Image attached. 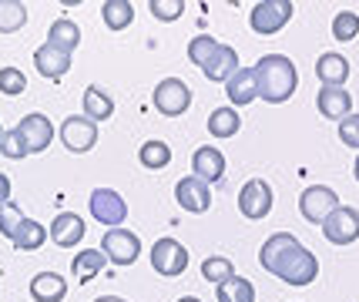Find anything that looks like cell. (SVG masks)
<instances>
[{
  "label": "cell",
  "mask_w": 359,
  "mask_h": 302,
  "mask_svg": "<svg viewBox=\"0 0 359 302\" xmlns=\"http://www.w3.org/2000/svg\"><path fill=\"white\" fill-rule=\"evenodd\" d=\"M47 44L57 50H67V54H74L81 44V27L71 20V17H57L54 24H50V31H47Z\"/></svg>",
  "instance_id": "obj_23"
},
{
  "label": "cell",
  "mask_w": 359,
  "mask_h": 302,
  "mask_svg": "<svg viewBox=\"0 0 359 302\" xmlns=\"http://www.w3.org/2000/svg\"><path fill=\"white\" fill-rule=\"evenodd\" d=\"M138 161L144 165V168H151V172L168 168V161H172V148H168L165 142H158V138H151V142H144L138 148Z\"/></svg>",
  "instance_id": "obj_31"
},
{
  "label": "cell",
  "mask_w": 359,
  "mask_h": 302,
  "mask_svg": "<svg viewBox=\"0 0 359 302\" xmlns=\"http://www.w3.org/2000/svg\"><path fill=\"white\" fill-rule=\"evenodd\" d=\"M235 275L232 269V259H225V255H208L202 262V279L205 282H215V286H222V282H229Z\"/></svg>",
  "instance_id": "obj_33"
},
{
  "label": "cell",
  "mask_w": 359,
  "mask_h": 302,
  "mask_svg": "<svg viewBox=\"0 0 359 302\" xmlns=\"http://www.w3.org/2000/svg\"><path fill=\"white\" fill-rule=\"evenodd\" d=\"M67 296V282L57 272H37L31 279V299L34 302H61Z\"/></svg>",
  "instance_id": "obj_21"
},
{
  "label": "cell",
  "mask_w": 359,
  "mask_h": 302,
  "mask_svg": "<svg viewBox=\"0 0 359 302\" xmlns=\"http://www.w3.org/2000/svg\"><path fill=\"white\" fill-rule=\"evenodd\" d=\"M299 245H302V242H299L292 232H276V235H269V239L262 242V249H259V262H262V269L276 275L279 266L296 252Z\"/></svg>",
  "instance_id": "obj_14"
},
{
  "label": "cell",
  "mask_w": 359,
  "mask_h": 302,
  "mask_svg": "<svg viewBox=\"0 0 359 302\" xmlns=\"http://www.w3.org/2000/svg\"><path fill=\"white\" fill-rule=\"evenodd\" d=\"M61 142L71 155H84V151H91L97 144V125L91 118H84V114H71V118H64L61 125Z\"/></svg>",
  "instance_id": "obj_10"
},
{
  "label": "cell",
  "mask_w": 359,
  "mask_h": 302,
  "mask_svg": "<svg viewBox=\"0 0 359 302\" xmlns=\"http://www.w3.org/2000/svg\"><path fill=\"white\" fill-rule=\"evenodd\" d=\"M356 34H359V14L339 11V14L332 17V37L336 41H356Z\"/></svg>",
  "instance_id": "obj_34"
},
{
  "label": "cell",
  "mask_w": 359,
  "mask_h": 302,
  "mask_svg": "<svg viewBox=\"0 0 359 302\" xmlns=\"http://www.w3.org/2000/svg\"><path fill=\"white\" fill-rule=\"evenodd\" d=\"M94 302H128V299H121V296H101V299H94Z\"/></svg>",
  "instance_id": "obj_41"
},
{
  "label": "cell",
  "mask_w": 359,
  "mask_h": 302,
  "mask_svg": "<svg viewBox=\"0 0 359 302\" xmlns=\"http://www.w3.org/2000/svg\"><path fill=\"white\" fill-rule=\"evenodd\" d=\"M175 202L185 208V212H191V215H205L212 208V188L205 185L202 178L185 175L175 185Z\"/></svg>",
  "instance_id": "obj_12"
},
{
  "label": "cell",
  "mask_w": 359,
  "mask_h": 302,
  "mask_svg": "<svg viewBox=\"0 0 359 302\" xmlns=\"http://www.w3.org/2000/svg\"><path fill=\"white\" fill-rule=\"evenodd\" d=\"M27 91V78L20 67H0V95L7 97H17Z\"/></svg>",
  "instance_id": "obj_35"
},
{
  "label": "cell",
  "mask_w": 359,
  "mask_h": 302,
  "mask_svg": "<svg viewBox=\"0 0 359 302\" xmlns=\"http://www.w3.org/2000/svg\"><path fill=\"white\" fill-rule=\"evenodd\" d=\"M34 67H37L41 78L57 81L71 71V54H67V50L50 48V44H41V48L34 50Z\"/></svg>",
  "instance_id": "obj_18"
},
{
  "label": "cell",
  "mask_w": 359,
  "mask_h": 302,
  "mask_svg": "<svg viewBox=\"0 0 359 302\" xmlns=\"http://www.w3.org/2000/svg\"><path fill=\"white\" fill-rule=\"evenodd\" d=\"M47 232H50V242L54 245H61V249H74V245H81V239H84V219H81L78 212H61L54 222L47 225Z\"/></svg>",
  "instance_id": "obj_16"
},
{
  "label": "cell",
  "mask_w": 359,
  "mask_h": 302,
  "mask_svg": "<svg viewBox=\"0 0 359 302\" xmlns=\"http://www.w3.org/2000/svg\"><path fill=\"white\" fill-rule=\"evenodd\" d=\"M339 142L346 148H359V114H349L346 121H339Z\"/></svg>",
  "instance_id": "obj_39"
},
{
  "label": "cell",
  "mask_w": 359,
  "mask_h": 302,
  "mask_svg": "<svg viewBox=\"0 0 359 302\" xmlns=\"http://www.w3.org/2000/svg\"><path fill=\"white\" fill-rule=\"evenodd\" d=\"M88 208H91L94 222L108 225V228H121L128 219V202L114 188H94Z\"/></svg>",
  "instance_id": "obj_7"
},
{
  "label": "cell",
  "mask_w": 359,
  "mask_h": 302,
  "mask_svg": "<svg viewBox=\"0 0 359 302\" xmlns=\"http://www.w3.org/2000/svg\"><path fill=\"white\" fill-rule=\"evenodd\" d=\"M17 131H20V138H24V144H27V151H31V155L47 151L50 142H54V125H50V118L41 114V111L27 114V118L17 125Z\"/></svg>",
  "instance_id": "obj_13"
},
{
  "label": "cell",
  "mask_w": 359,
  "mask_h": 302,
  "mask_svg": "<svg viewBox=\"0 0 359 302\" xmlns=\"http://www.w3.org/2000/svg\"><path fill=\"white\" fill-rule=\"evenodd\" d=\"M151 101H155L158 114H165V118H182V114L191 108V88H188L182 78H165V81H158Z\"/></svg>",
  "instance_id": "obj_3"
},
{
  "label": "cell",
  "mask_w": 359,
  "mask_h": 302,
  "mask_svg": "<svg viewBox=\"0 0 359 302\" xmlns=\"http://www.w3.org/2000/svg\"><path fill=\"white\" fill-rule=\"evenodd\" d=\"M104 266H108V255L101 252V249H84V252L74 255V262H71V275H74L78 282H91Z\"/></svg>",
  "instance_id": "obj_24"
},
{
  "label": "cell",
  "mask_w": 359,
  "mask_h": 302,
  "mask_svg": "<svg viewBox=\"0 0 359 302\" xmlns=\"http://www.w3.org/2000/svg\"><path fill=\"white\" fill-rule=\"evenodd\" d=\"M316 78L323 81V88H343L349 81V61L343 54H336V50H326L316 61Z\"/></svg>",
  "instance_id": "obj_20"
},
{
  "label": "cell",
  "mask_w": 359,
  "mask_h": 302,
  "mask_svg": "<svg viewBox=\"0 0 359 302\" xmlns=\"http://www.w3.org/2000/svg\"><path fill=\"white\" fill-rule=\"evenodd\" d=\"M44 239H50V232H47L41 222H34V219H24L20 222V228H17V235L11 242H14L20 252H37L41 245H44Z\"/></svg>",
  "instance_id": "obj_27"
},
{
  "label": "cell",
  "mask_w": 359,
  "mask_h": 302,
  "mask_svg": "<svg viewBox=\"0 0 359 302\" xmlns=\"http://www.w3.org/2000/svg\"><path fill=\"white\" fill-rule=\"evenodd\" d=\"M225 95L232 101V108L252 104L259 97V74H255V67H238V74L225 84Z\"/></svg>",
  "instance_id": "obj_19"
},
{
  "label": "cell",
  "mask_w": 359,
  "mask_h": 302,
  "mask_svg": "<svg viewBox=\"0 0 359 302\" xmlns=\"http://www.w3.org/2000/svg\"><path fill=\"white\" fill-rule=\"evenodd\" d=\"M0 155H4V158H11V161H20V158H27V155H31L17 128H14V131H4V142H0Z\"/></svg>",
  "instance_id": "obj_36"
},
{
  "label": "cell",
  "mask_w": 359,
  "mask_h": 302,
  "mask_svg": "<svg viewBox=\"0 0 359 302\" xmlns=\"http://www.w3.org/2000/svg\"><path fill=\"white\" fill-rule=\"evenodd\" d=\"M0 142H4V128H0Z\"/></svg>",
  "instance_id": "obj_44"
},
{
  "label": "cell",
  "mask_w": 359,
  "mask_h": 302,
  "mask_svg": "<svg viewBox=\"0 0 359 302\" xmlns=\"http://www.w3.org/2000/svg\"><path fill=\"white\" fill-rule=\"evenodd\" d=\"M11 202V178L0 172V205H7Z\"/></svg>",
  "instance_id": "obj_40"
},
{
  "label": "cell",
  "mask_w": 359,
  "mask_h": 302,
  "mask_svg": "<svg viewBox=\"0 0 359 302\" xmlns=\"http://www.w3.org/2000/svg\"><path fill=\"white\" fill-rule=\"evenodd\" d=\"M272 185L266 178H249L242 191H238V212L249 219V222H262L269 212H272Z\"/></svg>",
  "instance_id": "obj_5"
},
{
  "label": "cell",
  "mask_w": 359,
  "mask_h": 302,
  "mask_svg": "<svg viewBox=\"0 0 359 302\" xmlns=\"http://www.w3.org/2000/svg\"><path fill=\"white\" fill-rule=\"evenodd\" d=\"M148 11L158 17V20H178L185 14V0H151Z\"/></svg>",
  "instance_id": "obj_38"
},
{
  "label": "cell",
  "mask_w": 359,
  "mask_h": 302,
  "mask_svg": "<svg viewBox=\"0 0 359 302\" xmlns=\"http://www.w3.org/2000/svg\"><path fill=\"white\" fill-rule=\"evenodd\" d=\"M323 235L332 245H353L359 239V212L349 205H339L326 222H323Z\"/></svg>",
  "instance_id": "obj_11"
},
{
  "label": "cell",
  "mask_w": 359,
  "mask_h": 302,
  "mask_svg": "<svg viewBox=\"0 0 359 302\" xmlns=\"http://www.w3.org/2000/svg\"><path fill=\"white\" fill-rule=\"evenodd\" d=\"M316 275H319V259L306 245H299L276 272V279H282L285 286H309V282H316Z\"/></svg>",
  "instance_id": "obj_8"
},
{
  "label": "cell",
  "mask_w": 359,
  "mask_h": 302,
  "mask_svg": "<svg viewBox=\"0 0 359 302\" xmlns=\"http://www.w3.org/2000/svg\"><path fill=\"white\" fill-rule=\"evenodd\" d=\"M339 208V195L329 188V185H309V188L299 195V212H302V219L313 225H323Z\"/></svg>",
  "instance_id": "obj_6"
},
{
  "label": "cell",
  "mask_w": 359,
  "mask_h": 302,
  "mask_svg": "<svg viewBox=\"0 0 359 302\" xmlns=\"http://www.w3.org/2000/svg\"><path fill=\"white\" fill-rule=\"evenodd\" d=\"M292 11L296 7L289 0H259L249 11V27L255 34H262V37H272L292 20Z\"/></svg>",
  "instance_id": "obj_2"
},
{
  "label": "cell",
  "mask_w": 359,
  "mask_h": 302,
  "mask_svg": "<svg viewBox=\"0 0 359 302\" xmlns=\"http://www.w3.org/2000/svg\"><path fill=\"white\" fill-rule=\"evenodd\" d=\"M101 252L108 255V262L114 266H135L141 255V239L128 228H108L101 239Z\"/></svg>",
  "instance_id": "obj_9"
},
{
  "label": "cell",
  "mask_w": 359,
  "mask_h": 302,
  "mask_svg": "<svg viewBox=\"0 0 359 302\" xmlns=\"http://www.w3.org/2000/svg\"><path fill=\"white\" fill-rule=\"evenodd\" d=\"M111 114H114V101H111V95H104L97 84H91V88L84 91V118H91L94 125H97V121H108Z\"/></svg>",
  "instance_id": "obj_26"
},
{
  "label": "cell",
  "mask_w": 359,
  "mask_h": 302,
  "mask_svg": "<svg viewBox=\"0 0 359 302\" xmlns=\"http://www.w3.org/2000/svg\"><path fill=\"white\" fill-rule=\"evenodd\" d=\"M238 128H242V118H238V111H235L232 104L229 108H215V111L208 114V135L212 138H235Z\"/></svg>",
  "instance_id": "obj_25"
},
{
  "label": "cell",
  "mask_w": 359,
  "mask_h": 302,
  "mask_svg": "<svg viewBox=\"0 0 359 302\" xmlns=\"http://www.w3.org/2000/svg\"><path fill=\"white\" fill-rule=\"evenodd\" d=\"M215 299L219 302H255V286L242 275H232L229 282L215 286Z\"/></svg>",
  "instance_id": "obj_29"
},
{
  "label": "cell",
  "mask_w": 359,
  "mask_h": 302,
  "mask_svg": "<svg viewBox=\"0 0 359 302\" xmlns=\"http://www.w3.org/2000/svg\"><path fill=\"white\" fill-rule=\"evenodd\" d=\"M353 175H356V181H359V155H356V165H353Z\"/></svg>",
  "instance_id": "obj_43"
},
{
  "label": "cell",
  "mask_w": 359,
  "mask_h": 302,
  "mask_svg": "<svg viewBox=\"0 0 359 302\" xmlns=\"http://www.w3.org/2000/svg\"><path fill=\"white\" fill-rule=\"evenodd\" d=\"M191 175L202 178L205 185L222 181L225 178V155H222L219 148H212V144L195 148V155H191Z\"/></svg>",
  "instance_id": "obj_15"
},
{
  "label": "cell",
  "mask_w": 359,
  "mask_h": 302,
  "mask_svg": "<svg viewBox=\"0 0 359 302\" xmlns=\"http://www.w3.org/2000/svg\"><path fill=\"white\" fill-rule=\"evenodd\" d=\"M178 302H202V299H195V296H182Z\"/></svg>",
  "instance_id": "obj_42"
},
{
  "label": "cell",
  "mask_w": 359,
  "mask_h": 302,
  "mask_svg": "<svg viewBox=\"0 0 359 302\" xmlns=\"http://www.w3.org/2000/svg\"><path fill=\"white\" fill-rule=\"evenodd\" d=\"M316 108L329 121H346L353 114V95L346 88H319L316 95Z\"/></svg>",
  "instance_id": "obj_17"
},
{
  "label": "cell",
  "mask_w": 359,
  "mask_h": 302,
  "mask_svg": "<svg viewBox=\"0 0 359 302\" xmlns=\"http://www.w3.org/2000/svg\"><path fill=\"white\" fill-rule=\"evenodd\" d=\"M219 48L222 44L212 37V34H198V37H191V41H188V61L205 71V67L212 64V57L219 54Z\"/></svg>",
  "instance_id": "obj_30"
},
{
  "label": "cell",
  "mask_w": 359,
  "mask_h": 302,
  "mask_svg": "<svg viewBox=\"0 0 359 302\" xmlns=\"http://www.w3.org/2000/svg\"><path fill=\"white\" fill-rule=\"evenodd\" d=\"M101 17H104V27L108 31H125V27H131V20H135V7L128 0H104L101 4Z\"/></svg>",
  "instance_id": "obj_28"
},
{
  "label": "cell",
  "mask_w": 359,
  "mask_h": 302,
  "mask_svg": "<svg viewBox=\"0 0 359 302\" xmlns=\"http://www.w3.org/2000/svg\"><path fill=\"white\" fill-rule=\"evenodd\" d=\"M151 269L158 275H165V279H178L188 269V249L178 239H172V235L158 239L151 245Z\"/></svg>",
  "instance_id": "obj_4"
},
{
  "label": "cell",
  "mask_w": 359,
  "mask_h": 302,
  "mask_svg": "<svg viewBox=\"0 0 359 302\" xmlns=\"http://www.w3.org/2000/svg\"><path fill=\"white\" fill-rule=\"evenodd\" d=\"M27 24V7L17 0H0V34H14Z\"/></svg>",
  "instance_id": "obj_32"
},
{
  "label": "cell",
  "mask_w": 359,
  "mask_h": 302,
  "mask_svg": "<svg viewBox=\"0 0 359 302\" xmlns=\"http://www.w3.org/2000/svg\"><path fill=\"white\" fill-rule=\"evenodd\" d=\"M208 81H215V84H229V81L238 74V54H235V48H229V44H222L219 54L212 57V64L202 71Z\"/></svg>",
  "instance_id": "obj_22"
},
{
  "label": "cell",
  "mask_w": 359,
  "mask_h": 302,
  "mask_svg": "<svg viewBox=\"0 0 359 302\" xmlns=\"http://www.w3.org/2000/svg\"><path fill=\"white\" fill-rule=\"evenodd\" d=\"M255 74H259V97L269 104H285L299 88V71L285 54H266L255 61Z\"/></svg>",
  "instance_id": "obj_1"
},
{
  "label": "cell",
  "mask_w": 359,
  "mask_h": 302,
  "mask_svg": "<svg viewBox=\"0 0 359 302\" xmlns=\"http://www.w3.org/2000/svg\"><path fill=\"white\" fill-rule=\"evenodd\" d=\"M20 222H24V212H20V205H17V202L0 205V232H4L7 239H14V235H17Z\"/></svg>",
  "instance_id": "obj_37"
}]
</instances>
